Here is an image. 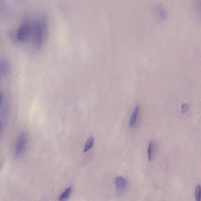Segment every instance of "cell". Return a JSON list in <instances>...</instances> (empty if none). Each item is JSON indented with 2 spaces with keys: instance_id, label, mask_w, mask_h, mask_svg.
<instances>
[{
  "instance_id": "obj_9",
  "label": "cell",
  "mask_w": 201,
  "mask_h": 201,
  "mask_svg": "<svg viewBox=\"0 0 201 201\" xmlns=\"http://www.w3.org/2000/svg\"><path fill=\"white\" fill-rule=\"evenodd\" d=\"M158 11L161 18L163 20H166L167 19L168 14L167 11L164 6L161 4H159L158 6Z\"/></svg>"
},
{
  "instance_id": "obj_4",
  "label": "cell",
  "mask_w": 201,
  "mask_h": 201,
  "mask_svg": "<svg viewBox=\"0 0 201 201\" xmlns=\"http://www.w3.org/2000/svg\"><path fill=\"white\" fill-rule=\"evenodd\" d=\"M1 76L2 77H5L9 72V65L8 61L5 59H1Z\"/></svg>"
},
{
  "instance_id": "obj_12",
  "label": "cell",
  "mask_w": 201,
  "mask_h": 201,
  "mask_svg": "<svg viewBox=\"0 0 201 201\" xmlns=\"http://www.w3.org/2000/svg\"><path fill=\"white\" fill-rule=\"evenodd\" d=\"M154 150V144L153 141H151L150 142L148 149V159L149 161H151L153 156Z\"/></svg>"
},
{
  "instance_id": "obj_8",
  "label": "cell",
  "mask_w": 201,
  "mask_h": 201,
  "mask_svg": "<svg viewBox=\"0 0 201 201\" xmlns=\"http://www.w3.org/2000/svg\"><path fill=\"white\" fill-rule=\"evenodd\" d=\"M72 192L71 187H69L64 191L61 196L59 197V200L60 201H65L67 200L70 197Z\"/></svg>"
},
{
  "instance_id": "obj_3",
  "label": "cell",
  "mask_w": 201,
  "mask_h": 201,
  "mask_svg": "<svg viewBox=\"0 0 201 201\" xmlns=\"http://www.w3.org/2000/svg\"><path fill=\"white\" fill-rule=\"evenodd\" d=\"M27 143V136L26 132H23L17 141L15 147V154L17 157H20L25 151Z\"/></svg>"
},
{
  "instance_id": "obj_5",
  "label": "cell",
  "mask_w": 201,
  "mask_h": 201,
  "mask_svg": "<svg viewBox=\"0 0 201 201\" xmlns=\"http://www.w3.org/2000/svg\"><path fill=\"white\" fill-rule=\"evenodd\" d=\"M115 183L116 188L120 190L124 189L127 185V182L125 179L120 176L116 177Z\"/></svg>"
},
{
  "instance_id": "obj_6",
  "label": "cell",
  "mask_w": 201,
  "mask_h": 201,
  "mask_svg": "<svg viewBox=\"0 0 201 201\" xmlns=\"http://www.w3.org/2000/svg\"><path fill=\"white\" fill-rule=\"evenodd\" d=\"M139 112V106L138 105L136 106L134 109L133 113L129 121V126L131 127H133L136 122L137 118H138Z\"/></svg>"
},
{
  "instance_id": "obj_1",
  "label": "cell",
  "mask_w": 201,
  "mask_h": 201,
  "mask_svg": "<svg viewBox=\"0 0 201 201\" xmlns=\"http://www.w3.org/2000/svg\"><path fill=\"white\" fill-rule=\"evenodd\" d=\"M31 33V24L25 21L22 24L16 32L19 42H25L28 40Z\"/></svg>"
},
{
  "instance_id": "obj_11",
  "label": "cell",
  "mask_w": 201,
  "mask_h": 201,
  "mask_svg": "<svg viewBox=\"0 0 201 201\" xmlns=\"http://www.w3.org/2000/svg\"><path fill=\"white\" fill-rule=\"evenodd\" d=\"M94 142V138L93 137L90 138L86 143L84 149V152L88 151L89 150L91 149V147L93 145Z\"/></svg>"
},
{
  "instance_id": "obj_7",
  "label": "cell",
  "mask_w": 201,
  "mask_h": 201,
  "mask_svg": "<svg viewBox=\"0 0 201 201\" xmlns=\"http://www.w3.org/2000/svg\"><path fill=\"white\" fill-rule=\"evenodd\" d=\"M41 21L43 32L46 39L48 34V25L46 17L45 16L43 17Z\"/></svg>"
},
{
  "instance_id": "obj_2",
  "label": "cell",
  "mask_w": 201,
  "mask_h": 201,
  "mask_svg": "<svg viewBox=\"0 0 201 201\" xmlns=\"http://www.w3.org/2000/svg\"><path fill=\"white\" fill-rule=\"evenodd\" d=\"M45 39L43 32L41 21L39 19H37L35 23L34 41L36 48L40 49Z\"/></svg>"
},
{
  "instance_id": "obj_16",
  "label": "cell",
  "mask_w": 201,
  "mask_h": 201,
  "mask_svg": "<svg viewBox=\"0 0 201 201\" xmlns=\"http://www.w3.org/2000/svg\"><path fill=\"white\" fill-rule=\"evenodd\" d=\"M15 1H16L18 2L21 3L23 2V0H15Z\"/></svg>"
},
{
  "instance_id": "obj_10",
  "label": "cell",
  "mask_w": 201,
  "mask_h": 201,
  "mask_svg": "<svg viewBox=\"0 0 201 201\" xmlns=\"http://www.w3.org/2000/svg\"><path fill=\"white\" fill-rule=\"evenodd\" d=\"M7 34L8 37L13 43L16 44L19 42L16 33H15L12 30H9L7 32Z\"/></svg>"
},
{
  "instance_id": "obj_14",
  "label": "cell",
  "mask_w": 201,
  "mask_h": 201,
  "mask_svg": "<svg viewBox=\"0 0 201 201\" xmlns=\"http://www.w3.org/2000/svg\"><path fill=\"white\" fill-rule=\"evenodd\" d=\"M188 107H189V105H188V104H183L181 106V112H182L183 113H185V112L188 111Z\"/></svg>"
},
{
  "instance_id": "obj_13",
  "label": "cell",
  "mask_w": 201,
  "mask_h": 201,
  "mask_svg": "<svg viewBox=\"0 0 201 201\" xmlns=\"http://www.w3.org/2000/svg\"><path fill=\"white\" fill-rule=\"evenodd\" d=\"M195 196L197 201H200L201 200V186H197L195 190Z\"/></svg>"
},
{
  "instance_id": "obj_15",
  "label": "cell",
  "mask_w": 201,
  "mask_h": 201,
  "mask_svg": "<svg viewBox=\"0 0 201 201\" xmlns=\"http://www.w3.org/2000/svg\"><path fill=\"white\" fill-rule=\"evenodd\" d=\"M195 1L198 12L201 16V0H195Z\"/></svg>"
}]
</instances>
